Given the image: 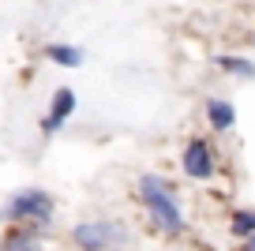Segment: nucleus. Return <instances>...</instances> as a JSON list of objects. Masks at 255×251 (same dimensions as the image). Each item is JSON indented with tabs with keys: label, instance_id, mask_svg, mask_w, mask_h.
Instances as JSON below:
<instances>
[{
	"label": "nucleus",
	"instance_id": "nucleus-11",
	"mask_svg": "<svg viewBox=\"0 0 255 251\" xmlns=\"http://www.w3.org/2000/svg\"><path fill=\"white\" fill-rule=\"evenodd\" d=\"M240 251H255V236H248V240H244V248H240Z\"/></svg>",
	"mask_w": 255,
	"mask_h": 251
},
{
	"label": "nucleus",
	"instance_id": "nucleus-2",
	"mask_svg": "<svg viewBox=\"0 0 255 251\" xmlns=\"http://www.w3.org/2000/svg\"><path fill=\"white\" fill-rule=\"evenodd\" d=\"M49 214H53V195L41 188H26L8 203V218L15 221H49Z\"/></svg>",
	"mask_w": 255,
	"mask_h": 251
},
{
	"label": "nucleus",
	"instance_id": "nucleus-9",
	"mask_svg": "<svg viewBox=\"0 0 255 251\" xmlns=\"http://www.w3.org/2000/svg\"><path fill=\"white\" fill-rule=\"evenodd\" d=\"M49 60L64 64V68H75V64L83 60V53L75 45H49Z\"/></svg>",
	"mask_w": 255,
	"mask_h": 251
},
{
	"label": "nucleus",
	"instance_id": "nucleus-6",
	"mask_svg": "<svg viewBox=\"0 0 255 251\" xmlns=\"http://www.w3.org/2000/svg\"><path fill=\"white\" fill-rule=\"evenodd\" d=\"M207 120L214 131H229L233 120H237V109L229 102H222V98H214V102H207Z\"/></svg>",
	"mask_w": 255,
	"mask_h": 251
},
{
	"label": "nucleus",
	"instance_id": "nucleus-3",
	"mask_svg": "<svg viewBox=\"0 0 255 251\" xmlns=\"http://www.w3.org/2000/svg\"><path fill=\"white\" fill-rule=\"evenodd\" d=\"M120 233H124V229L113 225V221H83V225L72 229V240H75V248H83V251H105Z\"/></svg>",
	"mask_w": 255,
	"mask_h": 251
},
{
	"label": "nucleus",
	"instance_id": "nucleus-4",
	"mask_svg": "<svg viewBox=\"0 0 255 251\" xmlns=\"http://www.w3.org/2000/svg\"><path fill=\"white\" fill-rule=\"evenodd\" d=\"M184 173L195 176V180H210L214 176V150L203 139L188 142V150H184Z\"/></svg>",
	"mask_w": 255,
	"mask_h": 251
},
{
	"label": "nucleus",
	"instance_id": "nucleus-10",
	"mask_svg": "<svg viewBox=\"0 0 255 251\" xmlns=\"http://www.w3.org/2000/svg\"><path fill=\"white\" fill-rule=\"evenodd\" d=\"M233 233H237L240 240L255 236V210H240V214H233Z\"/></svg>",
	"mask_w": 255,
	"mask_h": 251
},
{
	"label": "nucleus",
	"instance_id": "nucleus-1",
	"mask_svg": "<svg viewBox=\"0 0 255 251\" xmlns=\"http://www.w3.org/2000/svg\"><path fill=\"white\" fill-rule=\"evenodd\" d=\"M139 195H143V203H146V210H150V218L158 221L165 233H173V236L184 233L180 203H176V195L158 180V176H143V180H139Z\"/></svg>",
	"mask_w": 255,
	"mask_h": 251
},
{
	"label": "nucleus",
	"instance_id": "nucleus-5",
	"mask_svg": "<svg viewBox=\"0 0 255 251\" xmlns=\"http://www.w3.org/2000/svg\"><path fill=\"white\" fill-rule=\"evenodd\" d=\"M72 109H75V94L68 87H60L53 94V105H49V117H45V124H41V127H45V131H56L64 120L72 117Z\"/></svg>",
	"mask_w": 255,
	"mask_h": 251
},
{
	"label": "nucleus",
	"instance_id": "nucleus-8",
	"mask_svg": "<svg viewBox=\"0 0 255 251\" xmlns=\"http://www.w3.org/2000/svg\"><path fill=\"white\" fill-rule=\"evenodd\" d=\"M218 68L237 75V79H255V64L244 60V56H218Z\"/></svg>",
	"mask_w": 255,
	"mask_h": 251
},
{
	"label": "nucleus",
	"instance_id": "nucleus-7",
	"mask_svg": "<svg viewBox=\"0 0 255 251\" xmlns=\"http://www.w3.org/2000/svg\"><path fill=\"white\" fill-rule=\"evenodd\" d=\"M0 251H41V240H38L34 233H23V229H15V233L4 236Z\"/></svg>",
	"mask_w": 255,
	"mask_h": 251
}]
</instances>
